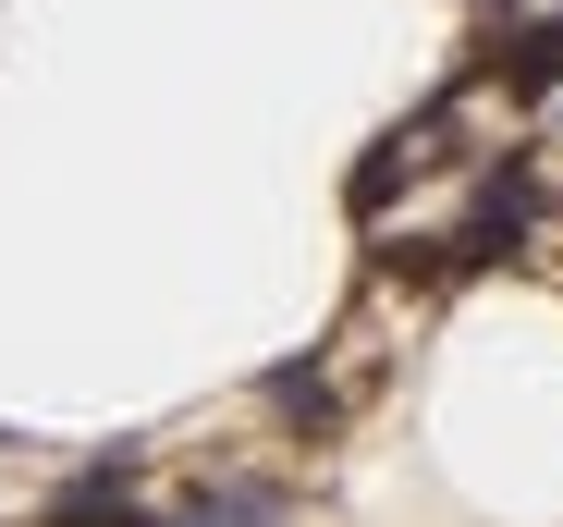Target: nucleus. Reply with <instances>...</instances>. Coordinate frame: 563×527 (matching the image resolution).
<instances>
[{
  "instance_id": "obj_1",
  "label": "nucleus",
  "mask_w": 563,
  "mask_h": 527,
  "mask_svg": "<svg viewBox=\"0 0 563 527\" xmlns=\"http://www.w3.org/2000/svg\"><path fill=\"white\" fill-rule=\"evenodd\" d=\"M147 527H295V491L245 479V466H197L184 479V515H147Z\"/></svg>"
},
{
  "instance_id": "obj_2",
  "label": "nucleus",
  "mask_w": 563,
  "mask_h": 527,
  "mask_svg": "<svg viewBox=\"0 0 563 527\" xmlns=\"http://www.w3.org/2000/svg\"><path fill=\"white\" fill-rule=\"evenodd\" d=\"M269 417H282V429H307V442H331V429H343V393H331V369H319V356H295V369L269 381Z\"/></svg>"
},
{
  "instance_id": "obj_3",
  "label": "nucleus",
  "mask_w": 563,
  "mask_h": 527,
  "mask_svg": "<svg viewBox=\"0 0 563 527\" xmlns=\"http://www.w3.org/2000/svg\"><path fill=\"white\" fill-rule=\"evenodd\" d=\"M123 503H135V454H99L86 479H62V491H49V515H62V527H86V515H123Z\"/></svg>"
},
{
  "instance_id": "obj_4",
  "label": "nucleus",
  "mask_w": 563,
  "mask_h": 527,
  "mask_svg": "<svg viewBox=\"0 0 563 527\" xmlns=\"http://www.w3.org/2000/svg\"><path fill=\"white\" fill-rule=\"evenodd\" d=\"M503 86H527V99H539V86H563V13H539V25L503 37Z\"/></svg>"
},
{
  "instance_id": "obj_5",
  "label": "nucleus",
  "mask_w": 563,
  "mask_h": 527,
  "mask_svg": "<svg viewBox=\"0 0 563 527\" xmlns=\"http://www.w3.org/2000/svg\"><path fill=\"white\" fill-rule=\"evenodd\" d=\"M478 13H503V25H515V13H527V0H478Z\"/></svg>"
}]
</instances>
